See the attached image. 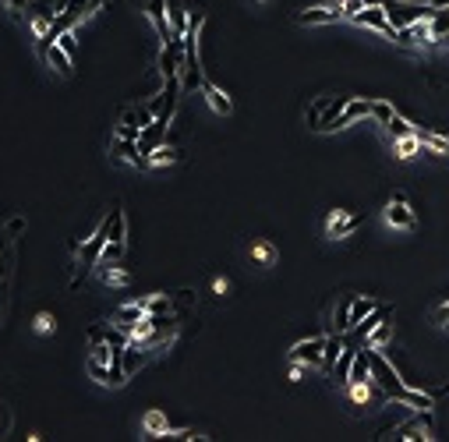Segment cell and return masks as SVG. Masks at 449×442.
<instances>
[{"label": "cell", "instance_id": "4fadbf2b", "mask_svg": "<svg viewBox=\"0 0 449 442\" xmlns=\"http://www.w3.org/2000/svg\"><path fill=\"white\" fill-rule=\"evenodd\" d=\"M149 311H145V305L142 301H135V305H124V308H117L113 311V318H117V329H124L128 336H131V329H135V322H142Z\"/></svg>", "mask_w": 449, "mask_h": 442}, {"label": "cell", "instance_id": "30bf717a", "mask_svg": "<svg viewBox=\"0 0 449 442\" xmlns=\"http://www.w3.org/2000/svg\"><path fill=\"white\" fill-rule=\"evenodd\" d=\"M385 223H389V227H400V230H410V227H414V213H410L407 198H393V202L385 205Z\"/></svg>", "mask_w": 449, "mask_h": 442}, {"label": "cell", "instance_id": "5b68a950", "mask_svg": "<svg viewBox=\"0 0 449 442\" xmlns=\"http://www.w3.org/2000/svg\"><path fill=\"white\" fill-rule=\"evenodd\" d=\"M88 375H93L99 386H110V390H121L124 382L131 378L121 365H106V361H88Z\"/></svg>", "mask_w": 449, "mask_h": 442}, {"label": "cell", "instance_id": "8fae6325", "mask_svg": "<svg viewBox=\"0 0 449 442\" xmlns=\"http://www.w3.org/2000/svg\"><path fill=\"white\" fill-rule=\"evenodd\" d=\"M43 61H46L57 75H71V61H75V57H71L61 43H50V46L43 50Z\"/></svg>", "mask_w": 449, "mask_h": 442}, {"label": "cell", "instance_id": "52a82bcc", "mask_svg": "<svg viewBox=\"0 0 449 442\" xmlns=\"http://www.w3.org/2000/svg\"><path fill=\"white\" fill-rule=\"evenodd\" d=\"M347 15H343V8L336 4V8H329V4H318V8H305V11H297V21L301 25H336V21H343Z\"/></svg>", "mask_w": 449, "mask_h": 442}, {"label": "cell", "instance_id": "1f68e13d", "mask_svg": "<svg viewBox=\"0 0 449 442\" xmlns=\"http://www.w3.org/2000/svg\"><path fill=\"white\" fill-rule=\"evenodd\" d=\"M340 8H343V15H347V18H354V15H361L368 4H365V0H340Z\"/></svg>", "mask_w": 449, "mask_h": 442}, {"label": "cell", "instance_id": "2e32d148", "mask_svg": "<svg viewBox=\"0 0 449 442\" xmlns=\"http://www.w3.org/2000/svg\"><path fill=\"white\" fill-rule=\"evenodd\" d=\"M382 318H389V308H382V305H379V308H375L372 315H365L361 322H357V326H354V329H350L347 336H350V340H368V336H372V329L379 326Z\"/></svg>", "mask_w": 449, "mask_h": 442}, {"label": "cell", "instance_id": "cb8c5ba5", "mask_svg": "<svg viewBox=\"0 0 449 442\" xmlns=\"http://www.w3.org/2000/svg\"><path fill=\"white\" fill-rule=\"evenodd\" d=\"M142 305L149 315H170V308H173L170 294H149V298H142Z\"/></svg>", "mask_w": 449, "mask_h": 442}, {"label": "cell", "instance_id": "7402d4cb", "mask_svg": "<svg viewBox=\"0 0 449 442\" xmlns=\"http://www.w3.org/2000/svg\"><path fill=\"white\" fill-rule=\"evenodd\" d=\"M188 11L181 8V4H173V0H170V32L177 36V39H184V32H188Z\"/></svg>", "mask_w": 449, "mask_h": 442}, {"label": "cell", "instance_id": "e0dca14e", "mask_svg": "<svg viewBox=\"0 0 449 442\" xmlns=\"http://www.w3.org/2000/svg\"><path fill=\"white\" fill-rule=\"evenodd\" d=\"M347 99H350V96H336L333 103H329V106L322 110V117H318V121H315L312 128H315V131H333V128H336V117H340L343 106H347Z\"/></svg>", "mask_w": 449, "mask_h": 442}, {"label": "cell", "instance_id": "4316f807", "mask_svg": "<svg viewBox=\"0 0 449 442\" xmlns=\"http://www.w3.org/2000/svg\"><path fill=\"white\" fill-rule=\"evenodd\" d=\"M124 251H128V244H121V241H106L99 262H124Z\"/></svg>", "mask_w": 449, "mask_h": 442}, {"label": "cell", "instance_id": "7a4b0ae2", "mask_svg": "<svg viewBox=\"0 0 449 442\" xmlns=\"http://www.w3.org/2000/svg\"><path fill=\"white\" fill-rule=\"evenodd\" d=\"M184 57H188V50H184V39H166L163 46H160V75L163 78H181V68H184Z\"/></svg>", "mask_w": 449, "mask_h": 442}, {"label": "cell", "instance_id": "3957f363", "mask_svg": "<svg viewBox=\"0 0 449 442\" xmlns=\"http://www.w3.org/2000/svg\"><path fill=\"white\" fill-rule=\"evenodd\" d=\"M350 21H354V25H361V28H375V32H382L385 39H397V25H389V18H385V8H382V4L365 8L361 15H354Z\"/></svg>", "mask_w": 449, "mask_h": 442}, {"label": "cell", "instance_id": "836d02e7", "mask_svg": "<svg viewBox=\"0 0 449 442\" xmlns=\"http://www.w3.org/2000/svg\"><path fill=\"white\" fill-rule=\"evenodd\" d=\"M0 4H4L8 11H28V8H32V0H0Z\"/></svg>", "mask_w": 449, "mask_h": 442}, {"label": "cell", "instance_id": "603a6c76", "mask_svg": "<svg viewBox=\"0 0 449 442\" xmlns=\"http://www.w3.org/2000/svg\"><path fill=\"white\" fill-rule=\"evenodd\" d=\"M414 135L421 138V145H428V149H435L439 156L442 153H449V138H442V135H435L432 128H414Z\"/></svg>", "mask_w": 449, "mask_h": 442}, {"label": "cell", "instance_id": "d590c367", "mask_svg": "<svg viewBox=\"0 0 449 442\" xmlns=\"http://www.w3.org/2000/svg\"><path fill=\"white\" fill-rule=\"evenodd\" d=\"M227 287H230L227 280H213V290H216V294H227Z\"/></svg>", "mask_w": 449, "mask_h": 442}, {"label": "cell", "instance_id": "d6a6232c", "mask_svg": "<svg viewBox=\"0 0 449 442\" xmlns=\"http://www.w3.org/2000/svg\"><path fill=\"white\" fill-rule=\"evenodd\" d=\"M145 428H149V432H166L170 425H166L163 414H149V418H145Z\"/></svg>", "mask_w": 449, "mask_h": 442}, {"label": "cell", "instance_id": "ba28073f", "mask_svg": "<svg viewBox=\"0 0 449 442\" xmlns=\"http://www.w3.org/2000/svg\"><path fill=\"white\" fill-rule=\"evenodd\" d=\"M365 117H372V99H357V96H350L347 106H343V113L336 117V128H333V131L350 128V124H357V121H365Z\"/></svg>", "mask_w": 449, "mask_h": 442}, {"label": "cell", "instance_id": "4dcf8cb0", "mask_svg": "<svg viewBox=\"0 0 449 442\" xmlns=\"http://www.w3.org/2000/svg\"><path fill=\"white\" fill-rule=\"evenodd\" d=\"M251 255H255V258H258L262 265H269V262H273V258H276V251H273V244H255V248H251Z\"/></svg>", "mask_w": 449, "mask_h": 442}, {"label": "cell", "instance_id": "484cf974", "mask_svg": "<svg viewBox=\"0 0 449 442\" xmlns=\"http://www.w3.org/2000/svg\"><path fill=\"white\" fill-rule=\"evenodd\" d=\"M372 117H375V121L385 128V124L397 117V110H393V103H389V99H372Z\"/></svg>", "mask_w": 449, "mask_h": 442}, {"label": "cell", "instance_id": "ac0fdd59", "mask_svg": "<svg viewBox=\"0 0 449 442\" xmlns=\"http://www.w3.org/2000/svg\"><path fill=\"white\" fill-rule=\"evenodd\" d=\"M393 153H397V160H414L417 153H421V138H417V135L393 138Z\"/></svg>", "mask_w": 449, "mask_h": 442}, {"label": "cell", "instance_id": "277c9868", "mask_svg": "<svg viewBox=\"0 0 449 442\" xmlns=\"http://www.w3.org/2000/svg\"><path fill=\"white\" fill-rule=\"evenodd\" d=\"M322 350H325V336H312V340H301L290 347V361H301L308 368H318L322 365Z\"/></svg>", "mask_w": 449, "mask_h": 442}, {"label": "cell", "instance_id": "8d00e7d4", "mask_svg": "<svg viewBox=\"0 0 449 442\" xmlns=\"http://www.w3.org/2000/svg\"><path fill=\"white\" fill-rule=\"evenodd\" d=\"M428 4H432V8H439V11H442V8H449V0H428Z\"/></svg>", "mask_w": 449, "mask_h": 442}, {"label": "cell", "instance_id": "f1b7e54d", "mask_svg": "<svg viewBox=\"0 0 449 442\" xmlns=\"http://www.w3.org/2000/svg\"><path fill=\"white\" fill-rule=\"evenodd\" d=\"M333 99H336V96H318V99H312V106H308V124H315L318 117H322V110L333 103Z\"/></svg>", "mask_w": 449, "mask_h": 442}, {"label": "cell", "instance_id": "6da1fadb", "mask_svg": "<svg viewBox=\"0 0 449 442\" xmlns=\"http://www.w3.org/2000/svg\"><path fill=\"white\" fill-rule=\"evenodd\" d=\"M106 241H110V233H106V220H99V227L88 233V241L78 248V273L71 276V287H78L88 273L99 265V255H103V248H106Z\"/></svg>", "mask_w": 449, "mask_h": 442}, {"label": "cell", "instance_id": "9a60e30c", "mask_svg": "<svg viewBox=\"0 0 449 442\" xmlns=\"http://www.w3.org/2000/svg\"><path fill=\"white\" fill-rule=\"evenodd\" d=\"M106 233H110V241L128 244V216L121 209V202H117L113 209H110V216H106Z\"/></svg>", "mask_w": 449, "mask_h": 442}, {"label": "cell", "instance_id": "44dd1931", "mask_svg": "<svg viewBox=\"0 0 449 442\" xmlns=\"http://www.w3.org/2000/svg\"><path fill=\"white\" fill-rule=\"evenodd\" d=\"M354 358H357V347H343V354H340L336 365H333V378H336V382H347V378H350Z\"/></svg>", "mask_w": 449, "mask_h": 442}, {"label": "cell", "instance_id": "e575fe53", "mask_svg": "<svg viewBox=\"0 0 449 442\" xmlns=\"http://www.w3.org/2000/svg\"><path fill=\"white\" fill-rule=\"evenodd\" d=\"M106 333H110V326H93V329H88V343H99V340H106Z\"/></svg>", "mask_w": 449, "mask_h": 442}, {"label": "cell", "instance_id": "74e56055", "mask_svg": "<svg viewBox=\"0 0 449 442\" xmlns=\"http://www.w3.org/2000/svg\"><path fill=\"white\" fill-rule=\"evenodd\" d=\"M262 4H269V0H262Z\"/></svg>", "mask_w": 449, "mask_h": 442}, {"label": "cell", "instance_id": "f35d334b", "mask_svg": "<svg viewBox=\"0 0 449 442\" xmlns=\"http://www.w3.org/2000/svg\"><path fill=\"white\" fill-rule=\"evenodd\" d=\"M446 393H449V386H446Z\"/></svg>", "mask_w": 449, "mask_h": 442}, {"label": "cell", "instance_id": "d6986e66", "mask_svg": "<svg viewBox=\"0 0 449 442\" xmlns=\"http://www.w3.org/2000/svg\"><path fill=\"white\" fill-rule=\"evenodd\" d=\"M343 354V333H333V336H325V350H322V368L333 372L336 358Z\"/></svg>", "mask_w": 449, "mask_h": 442}, {"label": "cell", "instance_id": "ffe728a7", "mask_svg": "<svg viewBox=\"0 0 449 442\" xmlns=\"http://www.w3.org/2000/svg\"><path fill=\"white\" fill-rule=\"evenodd\" d=\"M375 308H379V305H375V298H368V294H365V298H350V329H354L365 315H372Z\"/></svg>", "mask_w": 449, "mask_h": 442}, {"label": "cell", "instance_id": "9c48e42d", "mask_svg": "<svg viewBox=\"0 0 449 442\" xmlns=\"http://www.w3.org/2000/svg\"><path fill=\"white\" fill-rule=\"evenodd\" d=\"M354 230H357V220H354L347 209H336L333 216H329V223H325V238L340 241V238H350Z\"/></svg>", "mask_w": 449, "mask_h": 442}, {"label": "cell", "instance_id": "83f0119b", "mask_svg": "<svg viewBox=\"0 0 449 442\" xmlns=\"http://www.w3.org/2000/svg\"><path fill=\"white\" fill-rule=\"evenodd\" d=\"M385 131H389V135H393V138H403V135H414V128L407 124V117H400V113H397V117H393V121H389V124H385Z\"/></svg>", "mask_w": 449, "mask_h": 442}, {"label": "cell", "instance_id": "8992f818", "mask_svg": "<svg viewBox=\"0 0 449 442\" xmlns=\"http://www.w3.org/2000/svg\"><path fill=\"white\" fill-rule=\"evenodd\" d=\"M110 160L117 163H128V166H145V156L138 149V142L135 138H110Z\"/></svg>", "mask_w": 449, "mask_h": 442}, {"label": "cell", "instance_id": "f546056e", "mask_svg": "<svg viewBox=\"0 0 449 442\" xmlns=\"http://www.w3.org/2000/svg\"><path fill=\"white\" fill-rule=\"evenodd\" d=\"M53 329H57L53 315H50V311H39V315H36V333H53Z\"/></svg>", "mask_w": 449, "mask_h": 442}, {"label": "cell", "instance_id": "d4e9b609", "mask_svg": "<svg viewBox=\"0 0 449 442\" xmlns=\"http://www.w3.org/2000/svg\"><path fill=\"white\" fill-rule=\"evenodd\" d=\"M389 340H393V322L382 318L379 326L372 329V336L365 340V347H379V350H382V347H389Z\"/></svg>", "mask_w": 449, "mask_h": 442}, {"label": "cell", "instance_id": "7c38bea8", "mask_svg": "<svg viewBox=\"0 0 449 442\" xmlns=\"http://www.w3.org/2000/svg\"><path fill=\"white\" fill-rule=\"evenodd\" d=\"M202 96H205V103L213 106V113H220V117H230V110H233V103H230V96L223 93V88H216L213 81L205 78V85H202Z\"/></svg>", "mask_w": 449, "mask_h": 442}, {"label": "cell", "instance_id": "5bb4252c", "mask_svg": "<svg viewBox=\"0 0 449 442\" xmlns=\"http://www.w3.org/2000/svg\"><path fill=\"white\" fill-rule=\"evenodd\" d=\"M181 160H184V153L177 149V145L163 142V145H156V149L145 156V166H173V163H181Z\"/></svg>", "mask_w": 449, "mask_h": 442}]
</instances>
